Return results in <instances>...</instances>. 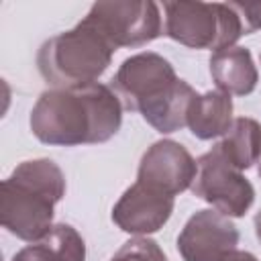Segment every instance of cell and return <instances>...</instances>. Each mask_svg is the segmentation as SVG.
Wrapping results in <instances>:
<instances>
[{"mask_svg":"<svg viewBox=\"0 0 261 261\" xmlns=\"http://www.w3.org/2000/svg\"><path fill=\"white\" fill-rule=\"evenodd\" d=\"M173 212V196L135 181L114 204V224L135 237H147L163 228Z\"/></svg>","mask_w":261,"mask_h":261,"instance_id":"30bf717a","label":"cell"},{"mask_svg":"<svg viewBox=\"0 0 261 261\" xmlns=\"http://www.w3.org/2000/svg\"><path fill=\"white\" fill-rule=\"evenodd\" d=\"M216 261H259L253 253H249V251H239V249H230V251H226V253H222Z\"/></svg>","mask_w":261,"mask_h":261,"instance_id":"e0dca14e","label":"cell"},{"mask_svg":"<svg viewBox=\"0 0 261 261\" xmlns=\"http://www.w3.org/2000/svg\"><path fill=\"white\" fill-rule=\"evenodd\" d=\"M63 196L65 175L55 161H22L2 181V226L18 239L35 243L53 228L55 204Z\"/></svg>","mask_w":261,"mask_h":261,"instance_id":"7a4b0ae2","label":"cell"},{"mask_svg":"<svg viewBox=\"0 0 261 261\" xmlns=\"http://www.w3.org/2000/svg\"><path fill=\"white\" fill-rule=\"evenodd\" d=\"M12 261H86V243L71 224H53L39 241L14 253Z\"/></svg>","mask_w":261,"mask_h":261,"instance_id":"4fadbf2b","label":"cell"},{"mask_svg":"<svg viewBox=\"0 0 261 261\" xmlns=\"http://www.w3.org/2000/svg\"><path fill=\"white\" fill-rule=\"evenodd\" d=\"M255 234H257V239L261 243V210L255 214Z\"/></svg>","mask_w":261,"mask_h":261,"instance_id":"ac0fdd59","label":"cell"},{"mask_svg":"<svg viewBox=\"0 0 261 261\" xmlns=\"http://www.w3.org/2000/svg\"><path fill=\"white\" fill-rule=\"evenodd\" d=\"M198 173L192 184L194 196L214 206L224 216H245L255 200L251 181L239 171L222 153L216 143L198 161Z\"/></svg>","mask_w":261,"mask_h":261,"instance_id":"8992f818","label":"cell"},{"mask_svg":"<svg viewBox=\"0 0 261 261\" xmlns=\"http://www.w3.org/2000/svg\"><path fill=\"white\" fill-rule=\"evenodd\" d=\"M196 173L198 163L190 151L177 141L161 139L141 157L137 181L175 198L184 190L192 188Z\"/></svg>","mask_w":261,"mask_h":261,"instance_id":"ba28073f","label":"cell"},{"mask_svg":"<svg viewBox=\"0 0 261 261\" xmlns=\"http://www.w3.org/2000/svg\"><path fill=\"white\" fill-rule=\"evenodd\" d=\"M114 49L141 47L161 35V12L151 0L96 2L86 14Z\"/></svg>","mask_w":261,"mask_h":261,"instance_id":"52a82bcc","label":"cell"},{"mask_svg":"<svg viewBox=\"0 0 261 261\" xmlns=\"http://www.w3.org/2000/svg\"><path fill=\"white\" fill-rule=\"evenodd\" d=\"M224 157L239 169L245 171L261 157V124L255 118L239 116L218 143Z\"/></svg>","mask_w":261,"mask_h":261,"instance_id":"5bb4252c","label":"cell"},{"mask_svg":"<svg viewBox=\"0 0 261 261\" xmlns=\"http://www.w3.org/2000/svg\"><path fill=\"white\" fill-rule=\"evenodd\" d=\"M114 47L90 18L45 41L37 53V67L53 88L94 84L110 65Z\"/></svg>","mask_w":261,"mask_h":261,"instance_id":"3957f363","label":"cell"},{"mask_svg":"<svg viewBox=\"0 0 261 261\" xmlns=\"http://www.w3.org/2000/svg\"><path fill=\"white\" fill-rule=\"evenodd\" d=\"M163 35L190 47L222 51L243 37V22L226 2H163Z\"/></svg>","mask_w":261,"mask_h":261,"instance_id":"277c9868","label":"cell"},{"mask_svg":"<svg viewBox=\"0 0 261 261\" xmlns=\"http://www.w3.org/2000/svg\"><path fill=\"white\" fill-rule=\"evenodd\" d=\"M243 22V35L261 29V2H228Z\"/></svg>","mask_w":261,"mask_h":261,"instance_id":"2e32d148","label":"cell"},{"mask_svg":"<svg viewBox=\"0 0 261 261\" xmlns=\"http://www.w3.org/2000/svg\"><path fill=\"white\" fill-rule=\"evenodd\" d=\"M232 124V98L220 90L196 94L190 102L186 126L196 139L210 141L224 137Z\"/></svg>","mask_w":261,"mask_h":261,"instance_id":"7c38bea8","label":"cell"},{"mask_svg":"<svg viewBox=\"0 0 261 261\" xmlns=\"http://www.w3.org/2000/svg\"><path fill=\"white\" fill-rule=\"evenodd\" d=\"M173 65L153 51L130 55L122 61L110 88L122 100L124 108L139 112L143 118L149 116L177 86Z\"/></svg>","mask_w":261,"mask_h":261,"instance_id":"5b68a950","label":"cell"},{"mask_svg":"<svg viewBox=\"0 0 261 261\" xmlns=\"http://www.w3.org/2000/svg\"><path fill=\"white\" fill-rule=\"evenodd\" d=\"M210 75L216 88L228 96H247L259 82L257 65L245 47H228L212 53Z\"/></svg>","mask_w":261,"mask_h":261,"instance_id":"8fae6325","label":"cell"},{"mask_svg":"<svg viewBox=\"0 0 261 261\" xmlns=\"http://www.w3.org/2000/svg\"><path fill=\"white\" fill-rule=\"evenodd\" d=\"M257 163H259V177H261V157H259V161H257Z\"/></svg>","mask_w":261,"mask_h":261,"instance_id":"d6986e66","label":"cell"},{"mask_svg":"<svg viewBox=\"0 0 261 261\" xmlns=\"http://www.w3.org/2000/svg\"><path fill=\"white\" fill-rule=\"evenodd\" d=\"M29 124L45 145L106 143L122 124V102L110 86L98 82L77 88H51L35 102Z\"/></svg>","mask_w":261,"mask_h":261,"instance_id":"6da1fadb","label":"cell"},{"mask_svg":"<svg viewBox=\"0 0 261 261\" xmlns=\"http://www.w3.org/2000/svg\"><path fill=\"white\" fill-rule=\"evenodd\" d=\"M239 230L218 210H198L184 224L177 237V251L184 261H216L222 253L237 249Z\"/></svg>","mask_w":261,"mask_h":261,"instance_id":"9c48e42d","label":"cell"},{"mask_svg":"<svg viewBox=\"0 0 261 261\" xmlns=\"http://www.w3.org/2000/svg\"><path fill=\"white\" fill-rule=\"evenodd\" d=\"M110 261H167V257L153 239L135 237L126 241Z\"/></svg>","mask_w":261,"mask_h":261,"instance_id":"9a60e30c","label":"cell"}]
</instances>
